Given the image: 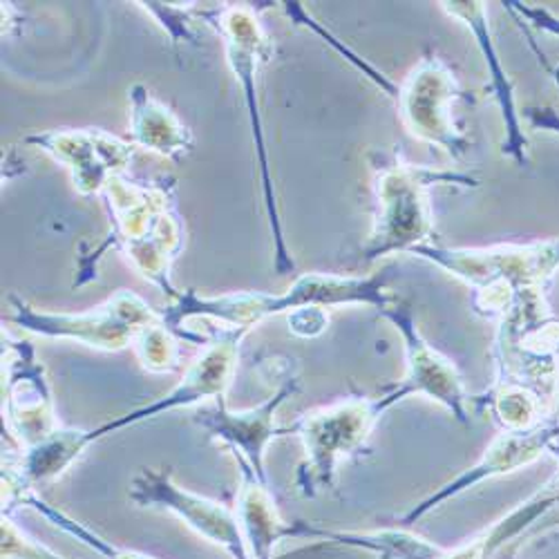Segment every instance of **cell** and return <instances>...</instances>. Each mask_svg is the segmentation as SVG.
<instances>
[{
    "mask_svg": "<svg viewBox=\"0 0 559 559\" xmlns=\"http://www.w3.org/2000/svg\"><path fill=\"white\" fill-rule=\"evenodd\" d=\"M110 233L106 242L87 258H81L74 287L97 280V262L108 249L123 253L128 264L175 300L179 296L173 285V264L183 251V222L177 211L175 179L136 181L126 173L112 177L104 193Z\"/></svg>",
    "mask_w": 559,
    "mask_h": 559,
    "instance_id": "obj_1",
    "label": "cell"
},
{
    "mask_svg": "<svg viewBox=\"0 0 559 559\" xmlns=\"http://www.w3.org/2000/svg\"><path fill=\"white\" fill-rule=\"evenodd\" d=\"M336 275V273H302L285 294L238 292L224 296H200L195 289L179 292L162 311L166 328L186 343H202L209 338L191 332L186 322L204 318L219 322V328L253 330L271 316L294 313L300 309L330 307H374L379 311L392 307L396 298L388 292V275Z\"/></svg>",
    "mask_w": 559,
    "mask_h": 559,
    "instance_id": "obj_2",
    "label": "cell"
},
{
    "mask_svg": "<svg viewBox=\"0 0 559 559\" xmlns=\"http://www.w3.org/2000/svg\"><path fill=\"white\" fill-rule=\"evenodd\" d=\"M374 170L377 213L371 233L362 247V262L414 251L432 242L435 215L428 202L432 186H461L477 189L479 181L459 170L414 166L401 153H371Z\"/></svg>",
    "mask_w": 559,
    "mask_h": 559,
    "instance_id": "obj_3",
    "label": "cell"
},
{
    "mask_svg": "<svg viewBox=\"0 0 559 559\" xmlns=\"http://www.w3.org/2000/svg\"><path fill=\"white\" fill-rule=\"evenodd\" d=\"M204 23L224 38L226 63L242 87L249 128H251L253 146H255V159L260 166L262 200H264L271 242H273V269L277 275L296 273V260L287 247L283 217H280L275 183H273L271 164H269V148L264 139V123L260 112V97H258V72L273 57V40L260 23V10L251 8L249 3H238V5L222 3L219 8L204 12Z\"/></svg>",
    "mask_w": 559,
    "mask_h": 559,
    "instance_id": "obj_4",
    "label": "cell"
},
{
    "mask_svg": "<svg viewBox=\"0 0 559 559\" xmlns=\"http://www.w3.org/2000/svg\"><path fill=\"white\" fill-rule=\"evenodd\" d=\"M409 255L428 260L463 280L475 292V311L486 318H501L522 292L548 285L559 269V240L490 249H450L430 242L416 247Z\"/></svg>",
    "mask_w": 559,
    "mask_h": 559,
    "instance_id": "obj_5",
    "label": "cell"
},
{
    "mask_svg": "<svg viewBox=\"0 0 559 559\" xmlns=\"http://www.w3.org/2000/svg\"><path fill=\"white\" fill-rule=\"evenodd\" d=\"M403 399V392L392 385L374 399L349 396L300 414L289 428L305 450L296 473L298 492L302 497H318L322 490L332 488L341 463L362 450L381 416Z\"/></svg>",
    "mask_w": 559,
    "mask_h": 559,
    "instance_id": "obj_6",
    "label": "cell"
},
{
    "mask_svg": "<svg viewBox=\"0 0 559 559\" xmlns=\"http://www.w3.org/2000/svg\"><path fill=\"white\" fill-rule=\"evenodd\" d=\"M8 305L10 313L5 320L23 332L52 341H74L99 352L132 347L139 332L162 322L159 311L128 289H119L104 305L83 313L43 311L14 294L8 298Z\"/></svg>",
    "mask_w": 559,
    "mask_h": 559,
    "instance_id": "obj_7",
    "label": "cell"
},
{
    "mask_svg": "<svg viewBox=\"0 0 559 559\" xmlns=\"http://www.w3.org/2000/svg\"><path fill=\"white\" fill-rule=\"evenodd\" d=\"M463 99V90L454 72L435 55L418 61L399 85L396 106L405 130L450 159L459 162L471 148L454 117V104Z\"/></svg>",
    "mask_w": 559,
    "mask_h": 559,
    "instance_id": "obj_8",
    "label": "cell"
},
{
    "mask_svg": "<svg viewBox=\"0 0 559 559\" xmlns=\"http://www.w3.org/2000/svg\"><path fill=\"white\" fill-rule=\"evenodd\" d=\"M249 330H238V328H217L213 336H209L204 349L198 354V358L186 367L181 381L166 392L162 399L142 405L136 409H130L117 418H110V421L102 424L95 430L90 432V441L97 443L104 437H110L123 428H132L136 424L151 421V418H157L164 412L179 409V407H193L204 403L206 399H224L233 377H236L238 360H240V347Z\"/></svg>",
    "mask_w": 559,
    "mask_h": 559,
    "instance_id": "obj_9",
    "label": "cell"
},
{
    "mask_svg": "<svg viewBox=\"0 0 559 559\" xmlns=\"http://www.w3.org/2000/svg\"><path fill=\"white\" fill-rule=\"evenodd\" d=\"M3 345V426L19 450H29L63 426L59 424L55 394L36 347L27 338L5 334Z\"/></svg>",
    "mask_w": 559,
    "mask_h": 559,
    "instance_id": "obj_10",
    "label": "cell"
},
{
    "mask_svg": "<svg viewBox=\"0 0 559 559\" xmlns=\"http://www.w3.org/2000/svg\"><path fill=\"white\" fill-rule=\"evenodd\" d=\"M128 497L139 508H159L170 512L193 533L228 552L230 559H253L240 531L236 510L177 486L168 471L142 468L132 477Z\"/></svg>",
    "mask_w": 559,
    "mask_h": 559,
    "instance_id": "obj_11",
    "label": "cell"
},
{
    "mask_svg": "<svg viewBox=\"0 0 559 559\" xmlns=\"http://www.w3.org/2000/svg\"><path fill=\"white\" fill-rule=\"evenodd\" d=\"M25 144L66 166L79 195H102L106 183L123 175L134 157V144L99 128H59L27 134Z\"/></svg>",
    "mask_w": 559,
    "mask_h": 559,
    "instance_id": "obj_12",
    "label": "cell"
},
{
    "mask_svg": "<svg viewBox=\"0 0 559 559\" xmlns=\"http://www.w3.org/2000/svg\"><path fill=\"white\" fill-rule=\"evenodd\" d=\"M300 390V381L289 371L277 383V390L260 405L249 409L233 412L226 407L224 399H217L213 407H202L195 412L193 424L211 435L217 443L230 450V454L242 456L251 468L266 477V450L277 439L292 435L289 428L275 426V414L285 405L287 399H292Z\"/></svg>",
    "mask_w": 559,
    "mask_h": 559,
    "instance_id": "obj_13",
    "label": "cell"
},
{
    "mask_svg": "<svg viewBox=\"0 0 559 559\" xmlns=\"http://www.w3.org/2000/svg\"><path fill=\"white\" fill-rule=\"evenodd\" d=\"M557 450L559 454V421L537 424L526 430H503L481 454V459L471 465L468 471L456 475L452 481L443 484L424 501H418L407 515H403V526H412L435 508L443 506L448 499L459 497L461 492L471 490L484 481L495 477H503L510 473H518L528 465L537 463L546 452Z\"/></svg>",
    "mask_w": 559,
    "mask_h": 559,
    "instance_id": "obj_14",
    "label": "cell"
},
{
    "mask_svg": "<svg viewBox=\"0 0 559 559\" xmlns=\"http://www.w3.org/2000/svg\"><path fill=\"white\" fill-rule=\"evenodd\" d=\"M381 313L394 324L405 343L407 374L396 385L403 392V396L407 399L412 394H424L443 405L456 421L468 424V403L473 401V396L465 390L463 377L459 374L456 365L441 352H437L424 338V334L418 332V324L409 305L396 300Z\"/></svg>",
    "mask_w": 559,
    "mask_h": 559,
    "instance_id": "obj_15",
    "label": "cell"
},
{
    "mask_svg": "<svg viewBox=\"0 0 559 559\" xmlns=\"http://www.w3.org/2000/svg\"><path fill=\"white\" fill-rule=\"evenodd\" d=\"M441 8L452 19H459L475 36L477 48L488 66L490 87L495 92V99L499 104L503 126H506V139L501 144L503 155H508L510 159H515L520 166H524L528 162V139L524 134L515 90H512V81L508 79V74L501 66L497 45L490 34L486 3H477V0H445V3H441Z\"/></svg>",
    "mask_w": 559,
    "mask_h": 559,
    "instance_id": "obj_16",
    "label": "cell"
},
{
    "mask_svg": "<svg viewBox=\"0 0 559 559\" xmlns=\"http://www.w3.org/2000/svg\"><path fill=\"white\" fill-rule=\"evenodd\" d=\"M233 459L240 473V488L233 510H236L245 542L253 559H273L280 542L298 537V526L280 518L266 477H260L242 456L233 454Z\"/></svg>",
    "mask_w": 559,
    "mask_h": 559,
    "instance_id": "obj_17",
    "label": "cell"
},
{
    "mask_svg": "<svg viewBox=\"0 0 559 559\" xmlns=\"http://www.w3.org/2000/svg\"><path fill=\"white\" fill-rule=\"evenodd\" d=\"M130 97V142L139 148H146L162 157L181 162L193 153L195 139L181 119L142 83H134L128 90Z\"/></svg>",
    "mask_w": 559,
    "mask_h": 559,
    "instance_id": "obj_18",
    "label": "cell"
},
{
    "mask_svg": "<svg viewBox=\"0 0 559 559\" xmlns=\"http://www.w3.org/2000/svg\"><path fill=\"white\" fill-rule=\"evenodd\" d=\"M298 535H313L322 539H332L345 546L362 548L367 552H374L381 559H445L448 548L428 542L426 537L409 533L405 528H381V531H367V533H336V531H322L309 528L307 524H296Z\"/></svg>",
    "mask_w": 559,
    "mask_h": 559,
    "instance_id": "obj_19",
    "label": "cell"
},
{
    "mask_svg": "<svg viewBox=\"0 0 559 559\" xmlns=\"http://www.w3.org/2000/svg\"><path fill=\"white\" fill-rule=\"evenodd\" d=\"M19 506L32 508L34 512H38V515H40L43 520H48L55 528H59L61 533L74 537L79 544H83L85 548H90L92 552H97V555L104 557V559H155V557H151V555H146V552H139V550H132V548H123V546L112 544L110 539H106V537L99 535L97 531H92V528L85 526L83 522H79V520H74L72 515H68V512L59 510L57 506H50L36 490L23 492V495H21L8 510H3V512H10V515H12V510L19 508Z\"/></svg>",
    "mask_w": 559,
    "mask_h": 559,
    "instance_id": "obj_20",
    "label": "cell"
},
{
    "mask_svg": "<svg viewBox=\"0 0 559 559\" xmlns=\"http://www.w3.org/2000/svg\"><path fill=\"white\" fill-rule=\"evenodd\" d=\"M488 396V407L495 412L497 421L503 426V430H526L539 424V414L544 405L528 388L515 383H501L495 385Z\"/></svg>",
    "mask_w": 559,
    "mask_h": 559,
    "instance_id": "obj_21",
    "label": "cell"
},
{
    "mask_svg": "<svg viewBox=\"0 0 559 559\" xmlns=\"http://www.w3.org/2000/svg\"><path fill=\"white\" fill-rule=\"evenodd\" d=\"M181 338L173 334L164 322L151 324L144 332H139L132 349L151 374H170L181 365Z\"/></svg>",
    "mask_w": 559,
    "mask_h": 559,
    "instance_id": "obj_22",
    "label": "cell"
},
{
    "mask_svg": "<svg viewBox=\"0 0 559 559\" xmlns=\"http://www.w3.org/2000/svg\"><path fill=\"white\" fill-rule=\"evenodd\" d=\"M0 555L3 559H66L21 528L10 512H3L0 518Z\"/></svg>",
    "mask_w": 559,
    "mask_h": 559,
    "instance_id": "obj_23",
    "label": "cell"
},
{
    "mask_svg": "<svg viewBox=\"0 0 559 559\" xmlns=\"http://www.w3.org/2000/svg\"><path fill=\"white\" fill-rule=\"evenodd\" d=\"M136 5L146 10L166 29L173 45L198 40L195 23L204 21V12L200 14V19H195L193 16L198 12L195 8H175V3H136Z\"/></svg>",
    "mask_w": 559,
    "mask_h": 559,
    "instance_id": "obj_24",
    "label": "cell"
},
{
    "mask_svg": "<svg viewBox=\"0 0 559 559\" xmlns=\"http://www.w3.org/2000/svg\"><path fill=\"white\" fill-rule=\"evenodd\" d=\"M330 328V313L328 309H300L289 313V330L298 338H316L324 334V330Z\"/></svg>",
    "mask_w": 559,
    "mask_h": 559,
    "instance_id": "obj_25",
    "label": "cell"
},
{
    "mask_svg": "<svg viewBox=\"0 0 559 559\" xmlns=\"http://www.w3.org/2000/svg\"><path fill=\"white\" fill-rule=\"evenodd\" d=\"M510 12L520 14L522 19H526L533 27H537L544 34L550 36H559V16H555L552 12L544 10V8H533L526 3H506Z\"/></svg>",
    "mask_w": 559,
    "mask_h": 559,
    "instance_id": "obj_26",
    "label": "cell"
},
{
    "mask_svg": "<svg viewBox=\"0 0 559 559\" xmlns=\"http://www.w3.org/2000/svg\"><path fill=\"white\" fill-rule=\"evenodd\" d=\"M528 119L533 121V126H539V128H546V130H552V132H559V117L548 110V108H533L528 110Z\"/></svg>",
    "mask_w": 559,
    "mask_h": 559,
    "instance_id": "obj_27",
    "label": "cell"
},
{
    "mask_svg": "<svg viewBox=\"0 0 559 559\" xmlns=\"http://www.w3.org/2000/svg\"><path fill=\"white\" fill-rule=\"evenodd\" d=\"M537 495H539L548 506L555 503V501H559V471H557L555 477H550V479L546 481V486H542V490H539Z\"/></svg>",
    "mask_w": 559,
    "mask_h": 559,
    "instance_id": "obj_28",
    "label": "cell"
}]
</instances>
